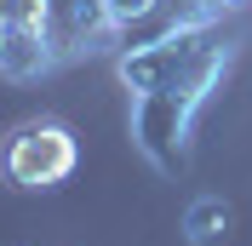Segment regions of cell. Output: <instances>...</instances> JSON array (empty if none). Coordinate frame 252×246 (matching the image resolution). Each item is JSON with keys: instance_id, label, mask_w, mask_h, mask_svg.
<instances>
[{"instance_id": "6da1fadb", "label": "cell", "mask_w": 252, "mask_h": 246, "mask_svg": "<svg viewBox=\"0 0 252 246\" xmlns=\"http://www.w3.org/2000/svg\"><path fill=\"white\" fill-rule=\"evenodd\" d=\"M241 34L229 12H184L160 34L115 52V75L132 103V143L155 172H184L189 126L235 69Z\"/></svg>"}, {"instance_id": "3957f363", "label": "cell", "mask_w": 252, "mask_h": 246, "mask_svg": "<svg viewBox=\"0 0 252 246\" xmlns=\"http://www.w3.org/2000/svg\"><path fill=\"white\" fill-rule=\"evenodd\" d=\"M80 166V138L69 132V121L58 115H29L0 138V178L17 195H46L63 189Z\"/></svg>"}, {"instance_id": "277c9868", "label": "cell", "mask_w": 252, "mask_h": 246, "mask_svg": "<svg viewBox=\"0 0 252 246\" xmlns=\"http://www.w3.org/2000/svg\"><path fill=\"white\" fill-rule=\"evenodd\" d=\"M229 200L223 195H195L189 200V212H184V241L189 246H218L223 235H229Z\"/></svg>"}, {"instance_id": "7a4b0ae2", "label": "cell", "mask_w": 252, "mask_h": 246, "mask_svg": "<svg viewBox=\"0 0 252 246\" xmlns=\"http://www.w3.org/2000/svg\"><path fill=\"white\" fill-rule=\"evenodd\" d=\"M160 0H0V80H34L121 52Z\"/></svg>"}]
</instances>
